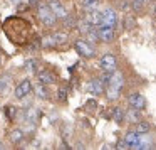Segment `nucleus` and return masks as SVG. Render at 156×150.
I'll list each match as a JSON object with an SVG mask.
<instances>
[{
  "mask_svg": "<svg viewBox=\"0 0 156 150\" xmlns=\"http://www.w3.org/2000/svg\"><path fill=\"white\" fill-rule=\"evenodd\" d=\"M4 31L5 34L9 36L14 44L22 46V44H27L29 42V36H30V24L25 22L24 19H9L4 25Z\"/></svg>",
  "mask_w": 156,
  "mask_h": 150,
  "instance_id": "nucleus-1",
  "label": "nucleus"
},
{
  "mask_svg": "<svg viewBox=\"0 0 156 150\" xmlns=\"http://www.w3.org/2000/svg\"><path fill=\"white\" fill-rule=\"evenodd\" d=\"M37 15H39V21L42 22L44 25H47V27H52V25L55 24V14L52 12V9H51V5H39V12H37Z\"/></svg>",
  "mask_w": 156,
  "mask_h": 150,
  "instance_id": "nucleus-2",
  "label": "nucleus"
},
{
  "mask_svg": "<svg viewBox=\"0 0 156 150\" xmlns=\"http://www.w3.org/2000/svg\"><path fill=\"white\" fill-rule=\"evenodd\" d=\"M74 47H76V51H77V54L82 56V58H86V59H91L96 56V49L92 47L87 41H84V39H77V41L74 42Z\"/></svg>",
  "mask_w": 156,
  "mask_h": 150,
  "instance_id": "nucleus-3",
  "label": "nucleus"
},
{
  "mask_svg": "<svg viewBox=\"0 0 156 150\" xmlns=\"http://www.w3.org/2000/svg\"><path fill=\"white\" fill-rule=\"evenodd\" d=\"M32 89H34V86H32L30 79H24L22 83H19V84H17L14 95H15V98H17V99H24L29 93H32Z\"/></svg>",
  "mask_w": 156,
  "mask_h": 150,
  "instance_id": "nucleus-4",
  "label": "nucleus"
},
{
  "mask_svg": "<svg viewBox=\"0 0 156 150\" xmlns=\"http://www.w3.org/2000/svg\"><path fill=\"white\" fill-rule=\"evenodd\" d=\"M98 34H99V41L101 42H112L116 39L114 27H109V25H99Z\"/></svg>",
  "mask_w": 156,
  "mask_h": 150,
  "instance_id": "nucleus-5",
  "label": "nucleus"
},
{
  "mask_svg": "<svg viewBox=\"0 0 156 150\" xmlns=\"http://www.w3.org/2000/svg\"><path fill=\"white\" fill-rule=\"evenodd\" d=\"M128 105L131 106V108H136V110H144L146 108V98L141 93L134 91L128 96Z\"/></svg>",
  "mask_w": 156,
  "mask_h": 150,
  "instance_id": "nucleus-6",
  "label": "nucleus"
},
{
  "mask_svg": "<svg viewBox=\"0 0 156 150\" xmlns=\"http://www.w3.org/2000/svg\"><path fill=\"white\" fill-rule=\"evenodd\" d=\"M101 68L102 71H116V68H118V59H116L114 54H111V52H106L104 56L101 58Z\"/></svg>",
  "mask_w": 156,
  "mask_h": 150,
  "instance_id": "nucleus-7",
  "label": "nucleus"
},
{
  "mask_svg": "<svg viewBox=\"0 0 156 150\" xmlns=\"http://www.w3.org/2000/svg\"><path fill=\"white\" fill-rule=\"evenodd\" d=\"M87 91L96 95V96L102 95V93H106V84L101 81V78H94L87 83Z\"/></svg>",
  "mask_w": 156,
  "mask_h": 150,
  "instance_id": "nucleus-8",
  "label": "nucleus"
},
{
  "mask_svg": "<svg viewBox=\"0 0 156 150\" xmlns=\"http://www.w3.org/2000/svg\"><path fill=\"white\" fill-rule=\"evenodd\" d=\"M118 24V14L114 9H106L102 10V24L101 25H109V27H116Z\"/></svg>",
  "mask_w": 156,
  "mask_h": 150,
  "instance_id": "nucleus-9",
  "label": "nucleus"
},
{
  "mask_svg": "<svg viewBox=\"0 0 156 150\" xmlns=\"http://www.w3.org/2000/svg\"><path fill=\"white\" fill-rule=\"evenodd\" d=\"M37 78H39V81L44 83V84H51V83L55 81V74L52 71H49V69H45V68L37 69Z\"/></svg>",
  "mask_w": 156,
  "mask_h": 150,
  "instance_id": "nucleus-10",
  "label": "nucleus"
},
{
  "mask_svg": "<svg viewBox=\"0 0 156 150\" xmlns=\"http://www.w3.org/2000/svg\"><path fill=\"white\" fill-rule=\"evenodd\" d=\"M49 5H51L52 12L55 14V17H57V19H66V17L69 15L67 9H66L64 5H62L61 2H59V0H52V2H51Z\"/></svg>",
  "mask_w": 156,
  "mask_h": 150,
  "instance_id": "nucleus-11",
  "label": "nucleus"
},
{
  "mask_svg": "<svg viewBox=\"0 0 156 150\" xmlns=\"http://www.w3.org/2000/svg\"><path fill=\"white\" fill-rule=\"evenodd\" d=\"M86 19H87V21L91 22L92 25L99 27V25L102 24V12H99L98 9H94V10H89L87 15H86Z\"/></svg>",
  "mask_w": 156,
  "mask_h": 150,
  "instance_id": "nucleus-12",
  "label": "nucleus"
},
{
  "mask_svg": "<svg viewBox=\"0 0 156 150\" xmlns=\"http://www.w3.org/2000/svg\"><path fill=\"white\" fill-rule=\"evenodd\" d=\"M139 138H141V135H139L136 130H131V132H128V133L124 135V140H126V143L129 145V148H136Z\"/></svg>",
  "mask_w": 156,
  "mask_h": 150,
  "instance_id": "nucleus-13",
  "label": "nucleus"
},
{
  "mask_svg": "<svg viewBox=\"0 0 156 150\" xmlns=\"http://www.w3.org/2000/svg\"><path fill=\"white\" fill-rule=\"evenodd\" d=\"M126 122H129V123L141 122V110H136V108L129 106V110L126 111Z\"/></svg>",
  "mask_w": 156,
  "mask_h": 150,
  "instance_id": "nucleus-14",
  "label": "nucleus"
},
{
  "mask_svg": "<svg viewBox=\"0 0 156 150\" xmlns=\"http://www.w3.org/2000/svg\"><path fill=\"white\" fill-rule=\"evenodd\" d=\"M122 84H124V78H122V74L119 71H114L111 76V81H109L108 86H116V88H122Z\"/></svg>",
  "mask_w": 156,
  "mask_h": 150,
  "instance_id": "nucleus-15",
  "label": "nucleus"
},
{
  "mask_svg": "<svg viewBox=\"0 0 156 150\" xmlns=\"http://www.w3.org/2000/svg\"><path fill=\"white\" fill-rule=\"evenodd\" d=\"M106 96H108V99L114 101V99H118L119 96H121V88H116V86H106Z\"/></svg>",
  "mask_w": 156,
  "mask_h": 150,
  "instance_id": "nucleus-16",
  "label": "nucleus"
},
{
  "mask_svg": "<svg viewBox=\"0 0 156 150\" xmlns=\"http://www.w3.org/2000/svg\"><path fill=\"white\" fill-rule=\"evenodd\" d=\"M112 120H114L116 123L126 122V111L121 108V106H116V108L112 110Z\"/></svg>",
  "mask_w": 156,
  "mask_h": 150,
  "instance_id": "nucleus-17",
  "label": "nucleus"
},
{
  "mask_svg": "<svg viewBox=\"0 0 156 150\" xmlns=\"http://www.w3.org/2000/svg\"><path fill=\"white\" fill-rule=\"evenodd\" d=\"M134 130L139 133V135H146V133H149L151 132V125H149L148 122H138V123H134Z\"/></svg>",
  "mask_w": 156,
  "mask_h": 150,
  "instance_id": "nucleus-18",
  "label": "nucleus"
},
{
  "mask_svg": "<svg viewBox=\"0 0 156 150\" xmlns=\"http://www.w3.org/2000/svg\"><path fill=\"white\" fill-rule=\"evenodd\" d=\"M34 93L37 95V98H41V99H47V98H49V95H47V89H45L44 83H41V81H39L37 84L34 86Z\"/></svg>",
  "mask_w": 156,
  "mask_h": 150,
  "instance_id": "nucleus-19",
  "label": "nucleus"
},
{
  "mask_svg": "<svg viewBox=\"0 0 156 150\" xmlns=\"http://www.w3.org/2000/svg\"><path fill=\"white\" fill-rule=\"evenodd\" d=\"M37 118H39V111L34 108V106H30V108H27L25 110V122H32V123H35L37 122Z\"/></svg>",
  "mask_w": 156,
  "mask_h": 150,
  "instance_id": "nucleus-20",
  "label": "nucleus"
},
{
  "mask_svg": "<svg viewBox=\"0 0 156 150\" xmlns=\"http://www.w3.org/2000/svg\"><path fill=\"white\" fill-rule=\"evenodd\" d=\"M52 39H54L55 46H61V44H64V42L69 39V34H67V32H64V31H62V32H54Z\"/></svg>",
  "mask_w": 156,
  "mask_h": 150,
  "instance_id": "nucleus-21",
  "label": "nucleus"
},
{
  "mask_svg": "<svg viewBox=\"0 0 156 150\" xmlns=\"http://www.w3.org/2000/svg\"><path fill=\"white\" fill-rule=\"evenodd\" d=\"M22 138H24V130H12V133H10L12 142L19 143V142H22Z\"/></svg>",
  "mask_w": 156,
  "mask_h": 150,
  "instance_id": "nucleus-22",
  "label": "nucleus"
},
{
  "mask_svg": "<svg viewBox=\"0 0 156 150\" xmlns=\"http://www.w3.org/2000/svg\"><path fill=\"white\" fill-rule=\"evenodd\" d=\"M82 5H84L87 10H94V9H98L99 0H82Z\"/></svg>",
  "mask_w": 156,
  "mask_h": 150,
  "instance_id": "nucleus-23",
  "label": "nucleus"
},
{
  "mask_svg": "<svg viewBox=\"0 0 156 150\" xmlns=\"http://www.w3.org/2000/svg\"><path fill=\"white\" fill-rule=\"evenodd\" d=\"M25 69H27L29 73H37V61L35 59H29L27 62H25Z\"/></svg>",
  "mask_w": 156,
  "mask_h": 150,
  "instance_id": "nucleus-24",
  "label": "nucleus"
},
{
  "mask_svg": "<svg viewBox=\"0 0 156 150\" xmlns=\"http://www.w3.org/2000/svg\"><path fill=\"white\" fill-rule=\"evenodd\" d=\"M7 89H9V79L5 78V76H2V78H0V96L5 95Z\"/></svg>",
  "mask_w": 156,
  "mask_h": 150,
  "instance_id": "nucleus-25",
  "label": "nucleus"
},
{
  "mask_svg": "<svg viewBox=\"0 0 156 150\" xmlns=\"http://www.w3.org/2000/svg\"><path fill=\"white\" fill-rule=\"evenodd\" d=\"M124 24H126V27H128V29H133V27H134V24H136V21L131 17V15H128V17L124 19Z\"/></svg>",
  "mask_w": 156,
  "mask_h": 150,
  "instance_id": "nucleus-26",
  "label": "nucleus"
},
{
  "mask_svg": "<svg viewBox=\"0 0 156 150\" xmlns=\"http://www.w3.org/2000/svg\"><path fill=\"white\" fill-rule=\"evenodd\" d=\"M5 113H7V116H9V118H14V116H15V113H17V111H15V108H12V106H7Z\"/></svg>",
  "mask_w": 156,
  "mask_h": 150,
  "instance_id": "nucleus-27",
  "label": "nucleus"
},
{
  "mask_svg": "<svg viewBox=\"0 0 156 150\" xmlns=\"http://www.w3.org/2000/svg\"><path fill=\"white\" fill-rule=\"evenodd\" d=\"M10 4H14V5H17V4H20V0H9Z\"/></svg>",
  "mask_w": 156,
  "mask_h": 150,
  "instance_id": "nucleus-28",
  "label": "nucleus"
},
{
  "mask_svg": "<svg viewBox=\"0 0 156 150\" xmlns=\"http://www.w3.org/2000/svg\"><path fill=\"white\" fill-rule=\"evenodd\" d=\"M153 14L156 15V4H154V7H153Z\"/></svg>",
  "mask_w": 156,
  "mask_h": 150,
  "instance_id": "nucleus-29",
  "label": "nucleus"
},
{
  "mask_svg": "<svg viewBox=\"0 0 156 150\" xmlns=\"http://www.w3.org/2000/svg\"><path fill=\"white\" fill-rule=\"evenodd\" d=\"M0 148H4V145H2V142H0Z\"/></svg>",
  "mask_w": 156,
  "mask_h": 150,
  "instance_id": "nucleus-30",
  "label": "nucleus"
},
{
  "mask_svg": "<svg viewBox=\"0 0 156 150\" xmlns=\"http://www.w3.org/2000/svg\"><path fill=\"white\" fill-rule=\"evenodd\" d=\"M0 64H2V54H0Z\"/></svg>",
  "mask_w": 156,
  "mask_h": 150,
  "instance_id": "nucleus-31",
  "label": "nucleus"
}]
</instances>
